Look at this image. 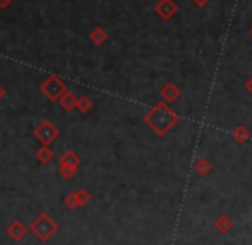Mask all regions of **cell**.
<instances>
[{
  "instance_id": "cell-5",
  "label": "cell",
  "mask_w": 252,
  "mask_h": 245,
  "mask_svg": "<svg viewBox=\"0 0 252 245\" xmlns=\"http://www.w3.org/2000/svg\"><path fill=\"white\" fill-rule=\"evenodd\" d=\"M155 14L161 21H170L175 17V14L179 12V5H177L175 0H158L155 3Z\"/></svg>"
},
{
  "instance_id": "cell-4",
  "label": "cell",
  "mask_w": 252,
  "mask_h": 245,
  "mask_svg": "<svg viewBox=\"0 0 252 245\" xmlns=\"http://www.w3.org/2000/svg\"><path fill=\"white\" fill-rule=\"evenodd\" d=\"M34 137H36L38 141H40L43 146H50L53 141L59 137L60 130L57 129L55 125H53L52 122H48V120H43L41 123H38V127L34 129Z\"/></svg>"
},
{
  "instance_id": "cell-8",
  "label": "cell",
  "mask_w": 252,
  "mask_h": 245,
  "mask_svg": "<svg viewBox=\"0 0 252 245\" xmlns=\"http://www.w3.org/2000/svg\"><path fill=\"white\" fill-rule=\"evenodd\" d=\"M28 228L23 225V223L19 221V219H16V221H12L9 225V228H7V233H9V237L12 240H21L24 239V235H26Z\"/></svg>"
},
{
  "instance_id": "cell-23",
  "label": "cell",
  "mask_w": 252,
  "mask_h": 245,
  "mask_svg": "<svg viewBox=\"0 0 252 245\" xmlns=\"http://www.w3.org/2000/svg\"><path fill=\"white\" fill-rule=\"evenodd\" d=\"M249 31H251V36H252V26H251V30H249Z\"/></svg>"
},
{
  "instance_id": "cell-18",
  "label": "cell",
  "mask_w": 252,
  "mask_h": 245,
  "mask_svg": "<svg viewBox=\"0 0 252 245\" xmlns=\"http://www.w3.org/2000/svg\"><path fill=\"white\" fill-rule=\"evenodd\" d=\"M76 196H77V199H79L81 206H84V204L90 202V192H88V190H84V189L76 190Z\"/></svg>"
},
{
  "instance_id": "cell-15",
  "label": "cell",
  "mask_w": 252,
  "mask_h": 245,
  "mask_svg": "<svg viewBox=\"0 0 252 245\" xmlns=\"http://www.w3.org/2000/svg\"><path fill=\"white\" fill-rule=\"evenodd\" d=\"M77 110L81 113H88L90 110H93V101L88 96H81L79 101H77Z\"/></svg>"
},
{
  "instance_id": "cell-7",
  "label": "cell",
  "mask_w": 252,
  "mask_h": 245,
  "mask_svg": "<svg viewBox=\"0 0 252 245\" xmlns=\"http://www.w3.org/2000/svg\"><path fill=\"white\" fill-rule=\"evenodd\" d=\"M213 226H215V230L220 233V235H228V233L233 230V219L230 218L228 214H220L218 218L215 219Z\"/></svg>"
},
{
  "instance_id": "cell-9",
  "label": "cell",
  "mask_w": 252,
  "mask_h": 245,
  "mask_svg": "<svg viewBox=\"0 0 252 245\" xmlns=\"http://www.w3.org/2000/svg\"><path fill=\"white\" fill-rule=\"evenodd\" d=\"M194 172H196V175H199V177H206V175H209L211 173V170H213V163L209 161L208 158H197L196 161H194Z\"/></svg>"
},
{
  "instance_id": "cell-14",
  "label": "cell",
  "mask_w": 252,
  "mask_h": 245,
  "mask_svg": "<svg viewBox=\"0 0 252 245\" xmlns=\"http://www.w3.org/2000/svg\"><path fill=\"white\" fill-rule=\"evenodd\" d=\"M36 158H38V161H40V163H50L53 159L52 148L50 146H43V144H41V148L36 151Z\"/></svg>"
},
{
  "instance_id": "cell-10",
  "label": "cell",
  "mask_w": 252,
  "mask_h": 245,
  "mask_svg": "<svg viewBox=\"0 0 252 245\" xmlns=\"http://www.w3.org/2000/svg\"><path fill=\"white\" fill-rule=\"evenodd\" d=\"M77 101H79V98L74 93H70V91H67V93L60 98L59 105L62 106L65 112H72V110H77Z\"/></svg>"
},
{
  "instance_id": "cell-20",
  "label": "cell",
  "mask_w": 252,
  "mask_h": 245,
  "mask_svg": "<svg viewBox=\"0 0 252 245\" xmlns=\"http://www.w3.org/2000/svg\"><path fill=\"white\" fill-rule=\"evenodd\" d=\"M209 2H211V0H192V3L196 7H206Z\"/></svg>"
},
{
  "instance_id": "cell-21",
  "label": "cell",
  "mask_w": 252,
  "mask_h": 245,
  "mask_svg": "<svg viewBox=\"0 0 252 245\" xmlns=\"http://www.w3.org/2000/svg\"><path fill=\"white\" fill-rule=\"evenodd\" d=\"M10 3H12V0H0V9H7V7L10 5Z\"/></svg>"
},
{
  "instance_id": "cell-6",
  "label": "cell",
  "mask_w": 252,
  "mask_h": 245,
  "mask_svg": "<svg viewBox=\"0 0 252 245\" xmlns=\"http://www.w3.org/2000/svg\"><path fill=\"white\" fill-rule=\"evenodd\" d=\"M159 96H161V101L172 105V103L179 101V98L182 96V91H180V88L175 83H166L159 90Z\"/></svg>"
},
{
  "instance_id": "cell-17",
  "label": "cell",
  "mask_w": 252,
  "mask_h": 245,
  "mask_svg": "<svg viewBox=\"0 0 252 245\" xmlns=\"http://www.w3.org/2000/svg\"><path fill=\"white\" fill-rule=\"evenodd\" d=\"M63 204H65L69 209H76V208H79V206H81V202H79V199H77L76 192H72V194H69V196L63 199Z\"/></svg>"
},
{
  "instance_id": "cell-12",
  "label": "cell",
  "mask_w": 252,
  "mask_h": 245,
  "mask_svg": "<svg viewBox=\"0 0 252 245\" xmlns=\"http://www.w3.org/2000/svg\"><path fill=\"white\" fill-rule=\"evenodd\" d=\"M90 41H93V45H96V47H101V45H105L108 41V33L103 28L96 26L90 33Z\"/></svg>"
},
{
  "instance_id": "cell-22",
  "label": "cell",
  "mask_w": 252,
  "mask_h": 245,
  "mask_svg": "<svg viewBox=\"0 0 252 245\" xmlns=\"http://www.w3.org/2000/svg\"><path fill=\"white\" fill-rule=\"evenodd\" d=\"M3 99H5V90H3V86L0 84V103H2Z\"/></svg>"
},
{
  "instance_id": "cell-2",
  "label": "cell",
  "mask_w": 252,
  "mask_h": 245,
  "mask_svg": "<svg viewBox=\"0 0 252 245\" xmlns=\"http://www.w3.org/2000/svg\"><path fill=\"white\" fill-rule=\"evenodd\" d=\"M30 230H31V233H34V237H36L38 240H41V242H47L53 233L59 232V226H57V223L53 221L47 213H41V214L38 216L33 223H31Z\"/></svg>"
},
{
  "instance_id": "cell-16",
  "label": "cell",
  "mask_w": 252,
  "mask_h": 245,
  "mask_svg": "<svg viewBox=\"0 0 252 245\" xmlns=\"http://www.w3.org/2000/svg\"><path fill=\"white\" fill-rule=\"evenodd\" d=\"M59 173L65 180H70V179H74V175L77 173V168H74V166H62V165H60L59 166Z\"/></svg>"
},
{
  "instance_id": "cell-13",
  "label": "cell",
  "mask_w": 252,
  "mask_h": 245,
  "mask_svg": "<svg viewBox=\"0 0 252 245\" xmlns=\"http://www.w3.org/2000/svg\"><path fill=\"white\" fill-rule=\"evenodd\" d=\"M60 165L62 166H74V168H79L81 158L74 151H65L60 156Z\"/></svg>"
},
{
  "instance_id": "cell-3",
  "label": "cell",
  "mask_w": 252,
  "mask_h": 245,
  "mask_svg": "<svg viewBox=\"0 0 252 245\" xmlns=\"http://www.w3.org/2000/svg\"><path fill=\"white\" fill-rule=\"evenodd\" d=\"M40 91L47 96V99H50L53 103H59L60 98H62L69 90H67L65 81H63L62 77L53 74V76H48L47 79H45V83L40 86Z\"/></svg>"
},
{
  "instance_id": "cell-1",
  "label": "cell",
  "mask_w": 252,
  "mask_h": 245,
  "mask_svg": "<svg viewBox=\"0 0 252 245\" xmlns=\"http://www.w3.org/2000/svg\"><path fill=\"white\" fill-rule=\"evenodd\" d=\"M143 120L156 136L165 137L180 123V115L168 105V103L158 101L144 113Z\"/></svg>"
},
{
  "instance_id": "cell-19",
  "label": "cell",
  "mask_w": 252,
  "mask_h": 245,
  "mask_svg": "<svg viewBox=\"0 0 252 245\" xmlns=\"http://www.w3.org/2000/svg\"><path fill=\"white\" fill-rule=\"evenodd\" d=\"M244 88H246V91L252 96V76L246 81V83H244Z\"/></svg>"
},
{
  "instance_id": "cell-11",
  "label": "cell",
  "mask_w": 252,
  "mask_h": 245,
  "mask_svg": "<svg viewBox=\"0 0 252 245\" xmlns=\"http://www.w3.org/2000/svg\"><path fill=\"white\" fill-rule=\"evenodd\" d=\"M232 137L237 144H246L247 141L251 139V130L247 129L246 125H237L235 129L232 130Z\"/></svg>"
}]
</instances>
